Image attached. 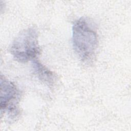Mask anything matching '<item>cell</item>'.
<instances>
[{
	"label": "cell",
	"instance_id": "6da1fadb",
	"mask_svg": "<svg viewBox=\"0 0 131 131\" xmlns=\"http://www.w3.org/2000/svg\"><path fill=\"white\" fill-rule=\"evenodd\" d=\"M92 23L86 17H80L73 24L72 43L74 50L83 61L93 59L98 46L97 33Z\"/></svg>",
	"mask_w": 131,
	"mask_h": 131
},
{
	"label": "cell",
	"instance_id": "7a4b0ae2",
	"mask_svg": "<svg viewBox=\"0 0 131 131\" xmlns=\"http://www.w3.org/2000/svg\"><path fill=\"white\" fill-rule=\"evenodd\" d=\"M38 33L34 28L24 30L13 40L10 52L13 58L20 62H27L35 59L40 54Z\"/></svg>",
	"mask_w": 131,
	"mask_h": 131
},
{
	"label": "cell",
	"instance_id": "3957f363",
	"mask_svg": "<svg viewBox=\"0 0 131 131\" xmlns=\"http://www.w3.org/2000/svg\"><path fill=\"white\" fill-rule=\"evenodd\" d=\"M1 111H14L18 98V91L16 86L1 75Z\"/></svg>",
	"mask_w": 131,
	"mask_h": 131
},
{
	"label": "cell",
	"instance_id": "277c9868",
	"mask_svg": "<svg viewBox=\"0 0 131 131\" xmlns=\"http://www.w3.org/2000/svg\"><path fill=\"white\" fill-rule=\"evenodd\" d=\"M33 66L36 73L41 80H43L49 83L52 82L53 75L49 70L36 60H34Z\"/></svg>",
	"mask_w": 131,
	"mask_h": 131
}]
</instances>
